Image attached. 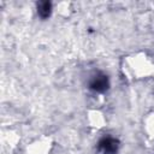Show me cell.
<instances>
[{"instance_id":"obj_1","label":"cell","mask_w":154,"mask_h":154,"mask_svg":"<svg viewBox=\"0 0 154 154\" xmlns=\"http://www.w3.org/2000/svg\"><path fill=\"white\" fill-rule=\"evenodd\" d=\"M108 87H109L108 77L106 75H102V73H97L89 82L90 90H93L95 93H105L108 89Z\"/></svg>"},{"instance_id":"obj_2","label":"cell","mask_w":154,"mask_h":154,"mask_svg":"<svg viewBox=\"0 0 154 154\" xmlns=\"http://www.w3.org/2000/svg\"><path fill=\"white\" fill-rule=\"evenodd\" d=\"M97 149L101 154H116L118 150V141L113 137H103L99 142Z\"/></svg>"},{"instance_id":"obj_3","label":"cell","mask_w":154,"mask_h":154,"mask_svg":"<svg viewBox=\"0 0 154 154\" xmlns=\"http://www.w3.org/2000/svg\"><path fill=\"white\" fill-rule=\"evenodd\" d=\"M52 12V4L49 1H41L37 4V14L42 19H47Z\"/></svg>"}]
</instances>
